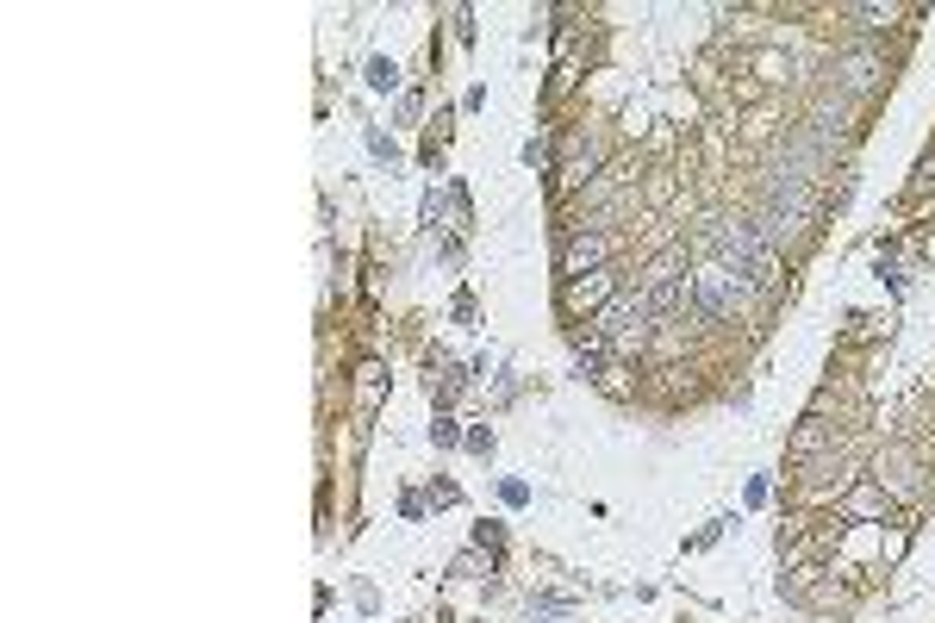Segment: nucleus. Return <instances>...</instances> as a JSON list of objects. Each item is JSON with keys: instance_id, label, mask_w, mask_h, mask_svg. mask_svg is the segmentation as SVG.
I'll list each match as a JSON object with an SVG mask.
<instances>
[{"instance_id": "1", "label": "nucleus", "mask_w": 935, "mask_h": 623, "mask_svg": "<svg viewBox=\"0 0 935 623\" xmlns=\"http://www.w3.org/2000/svg\"><path fill=\"white\" fill-rule=\"evenodd\" d=\"M649 318H655V312H649V294H618L606 312H599V325L592 330L611 344V356H630V349L649 344Z\"/></svg>"}, {"instance_id": "2", "label": "nucleus", "mask_w": 935, "mask_h": 623, "mask_svg": "<svg viewBox=\"0 0 935 623\" xmlns=\"http://www.w3.org/2000/svg\"><path fill=\"white\" fill-rule=\"evenodd\" d=\"M748 299H755V281L729 275V268H717V262L693 275V306L705 312V318H717V325H729V318H736Z\"/></svg>"}, {"instance_id": "3", "label": "nucleus", "mask_w": 935, "mask_h": 623, "mask_svg": "<svg viewBox=\"0 0 935 623\" xmlns=\"http://www.w3.org/2000/svg\"><path fill=\"white\" fill-rule=\"evenodd\" d=\"M642 294H649V312H655V318H680V312L693 306V287L680 281V256L655 262V275H649V287H642Z\"/></svg>"}, {"instance_id": "4", "label": "nucleus", "mask_w": 935, "mask_h": 623, "mask_svg": "<svg viewBox=\"0 0 935 623\" xmlns=\"http://www.w3.org/2000/svg\"><path fill=\"white\" fill-rule=\"evenodd\" d=\"M618 250V237H606V231H574L568 243H561V275L580 281V275H599V262Z\"/></svg>"}, {"instance_id": "5", "label": "nucleus", "mask_w": 935, "mask_h": 623, "mask_svg": "<svg viewBox=\"0 0 935 623\" xmlns=\"http://www.w3.org/2000/svg\"><path fill=\"white\" fill-rule=\"evenodd\" d=\"M606 294H611V275L599 268V275H580V281H568V294H561V299H568L574 312H587V306H599Z\"/></svg>"}, {"instance_id": "6", "label": "nucleus", "mask_w": 935, "mask_h": 623, "mask_svg": "<svg viewBox=\"0 0 935 623\" xmlns=\"http://www.w3.org/2000/svg\"><path fill=\"white\" fill-rule=\"evenodd\" d=\"M592 169H599V144H574V150H568V169H561V188H580Z\"/></svg>"}, {"instance_id": "7", "label": "nucleus", "mask_w": 935, "mask_h": 623, "mask_svg": "<svg viewBox=\"0 0 935 623\" xmlns=\"http://www.w3.org/2000/svg\"><path fill=\"white\" fill-rule=\"evenodd\" d=\"M823 443H830V424H823V418H805V431L792 436V455H817Z\"/></svg>"}, {"instance_id": "8", "label": "nucleus", "mask_w": 935, "mask_h": 623, "mask_svg": "<svg viewBox=\"0 0 935 623\" xmlns=\"http://www.w3.org/2000/svg\"><path fill=\"white\" fill-rule=\"evenodd\" d=\"M368 82H375V87H393L399 70H393V63H375V70H368Z\"/></svg>"}]
</instances>
